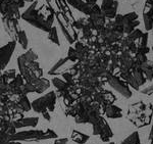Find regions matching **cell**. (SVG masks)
Listing matches in <instances>:
<instances>
[{
    "mask_svg": "<svg viewBox=\"0 0 153 144\" xmlns=\"http://www.w3.org/2000/svg\"><path fill=\"white\" fill-rule=\"evenodd\" d=\"M68 138H61V139H57L54 142V144H68Z\"/></svg>",
    "mask_w": 153,
    "mask_h": 144,
    "instance_id": "1f68e13d",
    "label": "cell"
},
{
    "mask_svg": "<svg viewBox=\"0 0 153 144\" xmlns=\"http://www.w3.org/2000/svg\"><path fill=\"white\" fill-rule=\"evenodd\" d=\"M85 2L88 4H90V5H92V4H96L97 0H85Z\"/></svg>",
    "mask_w": 153,
    "mask_h": 144,
    "instance_id": "836d02e7",
    "label": "cell"
},
{
    "mask_svg": "<svg viewBox=\"0 0 153 144\" xmlns=\"http://www.w3.org/2000/svg\"><path fill=\"white\" fill-rule=\"evenodd\" d=\"M2 22H3V26H4V29H5L6 33L16 41V35H18V32H19V28H18L19 22L16 21V19H2Z\"/></svg>",
    "mask_w": 153,
    "mask_h": 144,
    "instance_id": "e0dca14e",
    "label": "cell"
},
{
    "mask_svg": "<svg viewBox=\"0 0 153 144\" xmlns=\"http://www.w3.org/2000/svg\"><path fill=\"white\" fill-rule=\"evenodd\" d=\"M152 31H153V30H152Z\"/></svg>",
    "mask_w": 153,
    "mask_h": 144,
    "instance_id": "74e56055",
    "label": "cell"
},
{
    "mask_svg": "<svg viewBox=\"0 0 153 144\" xmlns=\"http://www.w3.org/2000/svg\"><path fill=\"white\" fill-rule=\"evenodd\" d=\"M56 102V94L54 91H50L47 94L43 95L42 97L37 98L31 103V108L39 113H53L55 110Z\"/></svg>",
    "mask_w": 153,
    "mask_h": 144,
    "instance_id": "8992f818",
    "label": "cell"
},
{
    "mask_svg": "<svg viewBox=\"0 0 153 144\" xmlns=\"http://www.w3.org/2000/svg\"><path fill=\"white\" fill-rule=\"evenodd\" d=\"M0 12H1L2 19H11L19 21L21 17L19 7L16 4L12 3L10 0L0 2Z\"/></svg>",
    "mask_w": 153,
    "mask_h": 144,
    "instance_id": "8fae6325",
    "label": "cell"
},
{
    "mask_svg": "<svg viewBox=\"0 0 153 144\" xmlns=\"http://www.w3.org/2000/svg\"><path fill=\"white\" fill-rule=\"evenodd\" d=\"M92 126H93V135L95 136L99 135L100 139L103 142H108L112 138L113 133L111 129H110L106 120H104L102 116H100L95 123H93Z\"/></svg>",
    "mask_w": 153,
    "mask_h": 144,
    "instance_id": "ba28073f",
    "label": "cell"
},
{
    "mask_svg": "<svg viewBox=\"0 0 153 144\" xmlns=\"http://www.w3.org/2000/svg\"><path fill=\"white\" fill-rule=\"evenodd\" d=\"M54 14H55L56 19H57L58 25L60 26L61 32L65 35V39L68 40V43L74 44L76 39H78V35H76L75 28L73 27V24H71L60 11L55 12Z\"/></svg>",
    "mask_w": 153,
    "mask_h": 144,
    "instance_id": "52a82bcc",
    "label": "cell"
},
{
    "mask_svg": "<svg viewBox=\"0 0 153 144\" xmlns=\"http://www.w3.org/2000/svg\"><path fill=\"white\" fill-rule=\"evenodd\" d=\"M109 144H115V143H113V142H110Z\"/></svg>",
    "mask_w": 153,
    "mask_h": 144,
    "instance_id": "d590c367",
    "label": "cell"
},
{
    "mask_svg": "<svg viewBox=\"0 0 153 144\" xmlns=\"http://www.w3.org/2000/svg\"><path fill=\"white\" fill-rule=\"evenodd\" d=\"M141 93L146 94V95H151V94L153 93V85L150 86V87H147V88L143 89V90H141Z\"/></svg>",
    "mask_w": 153,
    "mask_h": 144,
    "instance_id": "4dcf8cb0",
    "label": "cell"
},
{
    "mask_svg": "<svg viewBox=\"0 0 153 144\" xmlns=\"http://www.w3.org/2000/svg\"><path fill=\"white\" fill-rule=\"evenodd\" d=\"M103 113L108 119H120L123 116V110L114 104H108L103 107Z\"/></svg>",
    "mask_w": 153,
    "mask_h": 144,
    "instance_id": "ac0fdd59",
    "label": "cell"
},
{
    "mask_svg": "<svg viewBox=\"0 0 153 144\" xmlns=\"http://www.w3.org/2000/svg\"><path fill=\"white\" fill-rule=\"evenodd\" d=\"M43 116L46 119L47 121H50V115H49V113H43Z\"/></svg>",
    "mask_w": 153,
    "mask_h": 144,
    "instance_id": "e575fe53",
    "label": "cell"
},
{
    "mask_svg": "<svg viewBox=\"0 0 153 144\" xmlns=\"http://www.w3.org/2000/svg\"><path fill=\"white\" fill-rule=\"evenodd\" d=\"M152 51H153V47H152Z\"/></svg>",
    "mask_w": 153,
    "mask_h": 144,
    "instance_id": "8d00e7d4",
    "label": "cell"
},
{
    "mask_svg": "<svg viewBox=\"0 0 153 144\" xmlns=\"http://www.w3.org/2000/svg\"><path fill=\"white\" fill-rule=\"evenodd\" d=\"M120 69H130L134 66V57L129 51H122L118 55Z\"/></svg>",
    "mask_w": 153,
    "mask_h": 144,
    "instance_id": "2e32d148",
    "label": "cell"
},
{
    "mask_svg": "<svg viewBox=\"0 0 153 144\" xmlns=\"http://www.w3.org/2000/svg\"><path fill=\"white\" fill-rule=\"evenodd\" d=\"M68 57H63L61 59H59V60L56 63L55 66H53L52 69H50V71L48 72L49 75H57V74H59V69H60L61 68H62L65 64H66L68 63Z\"/></svg>",
    "mask_w": 153,
    "mask_h": 144,
    "instance_id": "d4e9b609",
    "label": "cell"
},
{
    "mask_svg": "<svg viewBox=\"0 0 153 144\" xmlns=\"http://www.w3.org/2000/svg\"><path fill=\"white\" fill-rule=\"evenodd\" d=\"M141 69L144 74V77L146 81H152L153 79V61L147 60L143 66H141Z\"/></svg>",
    "mask_w": 153,
    "mask_h": 144,
    "instance_id": "603a6c76",
    "label": "cell"
},
{
    "mask_svg": "<svg viewBox=\"0 0 153 144\" xmlns=\"http://www.w3.org/2000/svg\"><path fill=\"white\" fill-rule=\"evenodd\" d=\"M16 41L19 42V43L21 44V46L23 47V49L28 48V44H29L28 37H27V34H26V32H25L24 30H19L18 35H16Z\"/></svg>",
    "mask_w": 153,
    "mask_h": 144,
    "instance_id": "cb8c5ba5",
    "label": "cell"
},
{
    "mask_svg": "<svg viewBox=\"0 0 153 144\" xmlns=\"http://www.w3.org/2000/svg\"><path fill=\"white\" fill-rule=\"evenodd\" d=\"M89 19L91 21L93 27L96 30V32L100 31L101 29H103L105 27V23H106V19L104 16V14L102 13L100 7L97 5V4H92L90 8V11L88 13Z\"/></svg>",
    "mask_w": 153,
    "mask_h": 144,
    "instance_id": "30bf717a",
    "label": "cell"
},
{
    "mask_svg": "<svg viewBox=\"0 0 153 144\" xmlns=\"http://www.w3.org/2000/svg\"><path fill=\"white\" fill-rule=\"evenodd\" d=\"M149 106L144 104V102H142V101L131 105L129 110L130 121L134 123L137 127H143V126L148 125L150 123V116L153 111V110L147 111V108Z\"/></svg>",
    "mask_w": 153,
    "mask_h": 144,
    "instance_id": "5b68a950",
    "label": "cell"
},
{
    "mask_svg": "<svg viewBox=\"0 0 153 144\" xmlns=\"http://www.w3.org/2000/svg\"><path fill=\"white\" fill-rule=\"evenodd\" d=\"M57 138V134L54 131L48 130H27L21 131L18 133H13L8 135V141H27V142H33V141L47 140V139Z\"/></svg>",
    "mask_w": 153,
    "mask_h": 144,
    "instance_id": "3957f363",
    "label": "cell"
},
{
    "mask_svg": "<svg viewBox=\"0 0 153 144\" xmlns=\"http://www.w3.org/2000/svg\"><path fill=\"white\" fill-rule=\"evenodd\" d=\"M50 86V82L45 78H40L34 80L32 82H26L25 84V90L26 93L36 92V93H43L45 90H47Z\"/></svg>",
    "mask_w": 153,
    "mask_h": 144,
    "instance_id": "4fadbf2b",
    "label": "cell"
},
{
    "mask_svg": "<svg viewBox=\"0 0 153 144\" xmlns=\"http://www.w3.org/2000/svg\"><path fill=\"white\" fill-rule=\"evenodd\" d=\"M19 105L22 106L23 110H27V111H28L29 110H31V103H29L28 98H27L25 95L22 96L21 101H19Z\"/></svg>",
    "mask_w": 153,
    "mask_h": 144,
    "instance_id": "f546056e",
    "label": "cell"
},
{
    "mask_svg": "<svg viewBox=\"0 0 153 144\" xmlns=\"http://www.w3.org/2000/svg\"><path fill=\"white\" fill-rule=\"evenodd\" d=\"M44 5L38 7V1L32 3V5L22 14V19L28 22L29 24L33 25L36 28L42 30V31L48 32L50 31L53 25V19L55 14L50 7L46 8L45 12L42 13Z\"/></svg>",
    "mask_w": 153,
    "mask_h": 144,
    "instance_id": "6da1fadb",
    "label": "cell"
},
{
    "mask_svg": "<svg viewBox=\"0 0 153 144\" xmlns=\"http://www.w3.org/2000/svg\"><path fill=\"white\" fill-rule=\"evenodd\" d=\"M48 39L50 40L52 43L56 44V45H60V42H59L58 38V34H57V29L55 27H52L50 31L48 32Z\"/></svg>",
    "mask_w": 153,
    "mask_h": 144,
    "instance_id": "4316f807",
    "label": "cell"
},
{
    "mask_svg": "<svg viewBox=\"0 0 153 144\" xmlns=\"http://www.w3.org/2000/svg\"><path fill=\"white\" fill-rule=\"evenodd\" d=\"M120 144H141L140 142V137H139V133L136 131L133 132L128 138H126L125 140H123Z\"/></svg>",
    "mask_w": 153,
    "mask_h": 144,
    "instance_id": "484cf974",
    "label": "cell"
},
{
    "mask_svg": "<svg viewBox=\"0 0 153 144\" xmlns=\"http://www.w3.org/2000/svg\"><path fill=\"white\" fill-rule=\"evenodd\" d=\"M16 41L12 40L5 44L4 46L0 47V73L2 71H4V69L8 64L12 54L14 52V49H16Z\"/></svg>",
    "mask_w": 153,
    "mask_h": 144,
    "instance_id": "7c38bea8",
    "label": "cell"
},
{
    "mask_svg": "<svg viewBox=\"0 0 153 144\" xmlns=\"http://www.w3.org/2000/svg\"><path fill=\"white\" fill-rule=\"evenodd\" d=\"M71 137L74 142L78 143V144H85L89 140L90 136H88L87 134H84L82 132H80V131L74 130L73 132H71Z\"/></svg>",
    "mask_w": 153,
    "mask_h": 144,
    "instance_id": "7402d4cb",
    "label": "cell"
},
{
    "mask_svg": "<svg viewBox=\"0 0 153 144\" xmlns=\"http://www.w3.org/2000/svg\"><path fill=\"white\" fill-rule=\"evenodd\" d=\"M66 2H68L71 6H73L74 8L78 9L79 11L83 12V13L88 16L89 10H90V7H91L90 4L84 2L83 0H68Z\"/></svg>",
    "mask_w": 153,
    "mask_h": 144,
    "instance_id": "ffe728a7",
    "label": "cell"
},
{
    "mask_svg": "<svg viewBox=\"0 0 153 144\" xmlns=\"http://www.w3.org/2000/svg\"><path fill=\"white\" fill-rule=\"evenodd\" d=\"M142 34H143V32L141 31V30L135 29L134 31L132 32V33H130L129 35H127L126 37H127V38L129 39V40L133 41V42H136V43H137L138 39H139L140 37L142 36Z\"/></svg>",
    "mask_w": 153,
    "mask_h": 144,
    "instance_id": "f1b7e54d",
    "label": "cell"
},
{
    "mask_svg": "<svg viewBox=\"0 0 153 144\" xmlns=\"http://www.w3.org/2000/svg\"><path fill=\"white\" fill-rule=\"evenodd\" d=\"M147 41H148V33H143L142 36L140 37V38L138 39V41H137L138 49L146 48V47H147Z\"/></svg>",
    "mask_w": 153,
    "mask_h": 144,
    "instance_id": "83f0119b",
    "label": "cell"
},
{
    "mask_svg": "<svg viewBox=\"0 0 153 144\" xmlns=\"http://www.w3.org/2000/svg\"><path fill=\"white\" fill-rule=\"evenodd\" d=\"M105 80L109 84L110 87H112L114 90H117L123 97L125 98H130L132 96V91L128 87V84L125 83L122 79H120L117 76L113 75V74L108 73L105 77Z\"/></svg>",
    "mask_w": 153,
    "mask_h": 144,
    "instance_id": "9c48e42d",
    "label": "cell"
},
{
    "mask_svg": "<svg viewBox=\"0 0 153 144\" xmlns=\"http://www.w3.org/2000/svg\"><path fill=\"white\" fill-rule=\"evenodd\" d=\"M39 122L38 118H24L21 120H16L12 122L11 125L14 129L16 128H25V127H36Z\"/></svg>",
    "mask_w": 153,
    "mask_h": 144,
    "instance_id": "d6986e66",
    "label": "cell"
},
{
    "mask_svg": "<svg viewBox=\"0 0 153 144\" xmlns=\"http://www.w3.org/2000/svg\"><path fill=\"white\" fill-rule=\"evenodd\" d=\"M37 59H38V55L32 49L22 54L18 58L21 76L26 82H32L42 78V69L39 66V63H37Z\"/></svg>",
    "mask_w": 153,
    "mask_h": 144,
    "instance_id": "7a4b0ae2",
    "label": "cell"
},
{
    "mask_svg": "<svg viewBox=\"0 0 153 144\" xmlns=\"http://www.w3.org/2000/svg\"><path fill=\"white\" fill-rule=\"evenodd\" d=\"M140 22L138 21V14L136 12H129V13L122 16L117 14L114 21L109 22L105 27L110 29H117L123 31V33L129 35L135 30L137 26H139Z\"/></svg>",
    "mask_w": 153,
    "mask_h": 144,
    "instance_id": "277c9868",
    "label": "cell"
},
{
    "mask_svg": "<svg viewBox=\"0 0 153 144\" xmlns=\"http://www.w3.org/2000/svg\"><path fill=\"white\" fill-rule=\"evenodd\" d=\"M131 72H132L133 74V77H134L136 83L138 84V86H142L145 84V82H146V79H145L144 77V74H143L141 68H140L139 66H137V64L134 63V66H133V68L131 69Z\"/></svg>",
    "mask_w": 153,
    "mask_h": 144,
    "instance_id": "44dd1931",
    "label": "cell"
},
{
    "mask_svg": "<svg viewBox=\"0 0 153 144\" xmlns=\"http://www.w3.org/2000/svg\"><path fill=\"white\" fill-rule=\"evenodd\" d=\"M93 101L102 106L108 105V104H112L115 101V96L110 92V91L104 90V89H100V90L95 91L94 94L92 95Z\"/></svg>",
    "mask_w": 153,
    "mask_h": 144,
    "instance_id": "5bb4252c",
    "label": "cell"
},
{
    "mask_svg": "<svg viewBox=\"0 0 153 144\" xmlns=\"http://www.w3.org/2000/svg\"><path fill=\"white\" fill-rule=\"evenodd\" d=\"M149 141H150V143L153 144V126H152V129H151L150 134H149Z\"/></svg>",
    "mask_w": 153,
    "mask_h": 144,
    "instance_id": "d6a6232c",
    "label": "cell"
},
{
    "mask_svg": "<svg viewBox=\"0 0 153 144\" xmlns=\"http://www.w3.org/2000/svg\"><path fill=\"white\" fill-rule=\"evenodd\" d=\"M117 0H102V4H101L100 9L102 11V13L104 14L105 19H113L117 16Z\"/></svg>",
    "mask_w": 153,
    "mask_h": 144,
    "instance_id": "9a60e30c",
    "label": "cell"
}]
</instances>
